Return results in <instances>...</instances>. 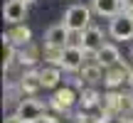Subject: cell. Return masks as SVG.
<instances>
[{
  "label": "cell",
  "mask_w": 133,
  "mask_h": 123,
  "mask_svg": "<svg viewBox=\"0 0 133 123\" xmlns=\"http://www.w3.org/2000/svg\"><path fill=\"white\" fill-rule=\"evenodd\" d=\"M64 27L69 32H86L91 27V8L89 5H71L64 12Z\"/></svg>",
  "instance_id": "1"
},
{
  "label": "cell",
  "mask_w": 133,
  "mask_h": 123,
  "mask_svg": "<svg viewBox=\"0 0 133 123\" xmlns=\"http://www.w3.org/2000/svg\"><path fill=\"white\" fill-rule=\"evenodd\" d=\"M5 37H8L15 47H27V44H32V32H30L27 25H12V27L5 32Z\"/></svg>",
  "instance_id": "12"
},
{
  "label": "cell",
  "mask_w": 133,
  "mask_h": 123,
  "mask_svg": "<svg viewBox=\"0 0 133 123\" xmlns=\"http://www.w3.org/2000/svg\"><path fill=\"white\" fill-rule=\"evenodd\" d=\"M69 37H71V32L64 27V22L49 27L44 32V52H64L69 47Z\"/></svg>",
  "instance_id": "3"
},
{
  "label": "cell",
  "mask_w": 133,
  "mask_h": 123,
  "mask_svg": "<svg viewBox=\"0 0 133 123\" xmlns=\"http://www.w3.org/2000/svg\"><path fill=\"white\" fill-rule=\"evenodd\" d=\"M104 44L106 42H104V32H101V27H94V25H91L86 32L79 35V47L84 49L86 54H96Z\"/></svg>",
  "instance_id": "6"
},
{
  "label": "cell",
  "mask_w": 133,
  "mask_h": 123,
  "mask_svg": "<svg viewBox=\"0 0 133 123\" xmlns=\"http://www.w3.org/2000/svg\"><path fill=\"white\" fill-rule=\"evenodd\" d=\"M126 123H133V118H128V121H126Z\"/></svg>",
  "instance_id": "24"
},
{
  "label": "cell",
  "mask_w": 133,
  "mask_h": 123,
  "mask_svg": "<svg viewBox=\"0 0 133 123\" xmlns=\"http://www.w3.org/2000/svg\"><path fill=\"white\" fill-rule=\"evenodd\" d=\"M84 49L79 47V44H69V47L64 49V52H59V69L64 71H81V66H84Z\"/></svg>",
  "instance_id": "5"
},
{
  "label": "cell",
  "mask_w": 133,
  "mask_h": 123,
  "mask_svg": "<svg viewBox=\"0 0 133 123\" xmlns=\"http://www.w3.org/2000/svg\"><path fill=\"white\" fill-rule=\"evenodd\" d=\"M128 84H131V89H133V69H131V76H128Z\"/></svg>",
  "instance_id": "22"
},
{
  "label": "cell",
  "mask_w": 133,
  "mask_h": 123,
  "mask_svg": "<svg viewBox=\"0 0 133 123\" xmlns=\"http://www.w3.org/2000/svg\"><path fill=\"white\" fill-rule=\"evenodd\" d=\"M81 81L86 84H96V81H104V66L99 62H91V64L81 66Z\"/></svg>",
  "instance_id": "14"
},
{
  "label": "cell",
  "mask_w": 133,
  "mask_h": 123,
  "mask_svg": "<svg viewBox=\"0 0 133 123\" xmlns=\"http://www.w3.org/2000/svg\"><path fill=\"white\" fill-rule=\"evenodd\" d=\"M131 108H133V101H131Z\"/></svg>",
  "instance_id": "26"
},
{
  "label": "cell",
  "mask_w": 133,
  "mask_h": 123,
  "mask_svg": "<svg viewBox=\"0 0 133 123\" xmlns=\"http://www.w3.org/2000/svg\"><path fill=\"white\" fill-rule=\"evenodd\" d=\"M22 3H27V5H30V3H35V0H22Z\"/></svg>",
  "instance_id": "23"
},
{
  "label": "cell",
  "mask_w": 133,
  "mask_h": 123,
  "mask_svg": "<svg viewBox=\"0 0 133 123\" xmlns=\"http://www.w3.org/2000/svg\"><path fill=\"white\" fill-rule=\"evenodd\" d=\"M131 57H133V47H131Z\"/></svg>",
  "instance_id": "25"
},
{
  "label": "cell",
  "mask_w": 133,
  "mask_h": 123,
  "mask_svg": "<svg viewBox=\"0 0 133 123\" xmlns=\"http://www.w3.org/2000/svg\"><path fill=\"white\" fill-rule=\"evenodd\" d=\"M15 116L22 123H39L44 121V104L37 99H22L15 106Z\"/></svg>",
  "instance_id": "2"
},
{
  "label": "cell",
  "mask_w": 133,
  "mask_h": 123,
  "mask_svg": "<svg viewBox=\"0 0 133 123\" xmlns=\"http://www.w3.org/2000/svg\"><path fill=\"white\" fill-rule=\"evenodd\" d=\"M128 118H123V116H104L101 123H126Z\"/></svg>",
  "instance_id": "19"
},
{
  "label": "cell",
  "mask_w": 133,
  "mask_h": 123,
  "mask_svg": "<svg viewBox=\"0 0 133 123\" xmlns=\"http://www.w3.org/2000/svg\"><path fill=\"white\" fill-rule=\"evenodd\" d=\"M79 101V96H76V91L71 89V86H64V89H57L52 96V106L57 111H62V113H66V111L74 108V104Z\"/></svg>",
  "instance_id": "9"
},
{
  "label": "cell",
  "mask_w": 133,
  "mask_h": 123,
  "mask_svg": "<svg viewBox=\"0 0 133 123\" xmlns=\"http://www.w3.org/2000/svg\"><path fill=\"white\" fill-rule=\"evenodd\" d=\"M91 10L101 17H111L123 12V0H91Z\"/></svg>",
  "instance_id": "10"
},
{
  "label": "cell",
  "mask_w": 133,
  "mask_h": 123,
  "mask_svg": "<svg viewBox=\"0 0 133 123\" xmlns=\"http://www.w3.org/2000/svg\"><path fill=\"white\" fill-rule=\"evenodd\" d=\"M3 17L10 25H22V20L27 17V3H22V0H5Z\"/></svg>",
  "instance_id": "7"
},
{
  "label": "cell",
  "mask_w": 133,
  "mask_h": 123,
  "mask_svg": "<svg viewBox=\"0 0 133 123\" xmlns=\"http://www.w3.org/2000/svg\"><path fill=\"white\" fill-rule=\"evenodd\" d=\"M20 89H22L25 94H37L39 89H44L42 79H39V71H35V69L25 71V74L20 76Z\"/></svg>",
  "instance_id": "13"
},
{
  "label": "cell",
  "mask_w": 133,
  "mask_h": 123,
  "mask_svg": "<svg viewBox=\"0 0 133 123\" xmlns=\"http://www.w3.org/2000/svg\"><path fill=\"white\" fill-rule=\"evenodd\" d=\"M109 35L114 39H118V42L133 39V15L126 12V10L121 15H116V17L111 20V25H109Z\"/></svg>",
  "instance_id": "4"
},
{
  "label": "cell",
  "mask_w": 133,
  "mask_h": 123,
  "mask_svg": "<svg viewBox=\"0 0 133 123\" xmlns=\"http://www.w3.org/2000/svg\"><path fill=\"white\" fill-rule=\"evenodd\" d=\"M15 59H17V47H15V44L3 35V69L8 71V69H10V64H12Z\"/></svg>",
  "instance_id": "16"
},
{
  "label": "cell",
  "mask_w": 133,
  "mask_h": 123,
  "mask_svg": "<svg viewBox=\"0 0 133 123\" xmlns=\"http://www.w3.org/2000/svg\"><path fill=\"white\" fill-rule=\"evenodd\" d=\"M94 62H99L104 69H109V66H114V64H118V62H121V52H118L116 44H109V42H106L104 47L94 54Z\"/></svg>",
  "instance_id": "11"
},
{
  "label": "cell",
  "mask_w": 133,
  "mask_h": 123,
  "mask_svg": "<svg viewBox=\"0 0 133 123\" xmlns=\"http://www.w3.org/2000/svg\"><path fill=\"white\" fill-rule=\"evenodd\" d=\"M39 79H42L44 89H54L62 81V69L59 66H44V69H39Z\"/></svg>",
  "instance_id": "15"
},
{
  "label": "cell",
  "mask_w": 133,
  "mask_h": 123,
  "mask_svg": "<svg viewBox=\"0 0 133 123\" xmlns=\"http://www.w3.org/2000/svg\"><path fill=\"white\" fill-rule=\"evenodd\" d=\"M101 99H104V96H99L94 89H86L79 101L84 104V108H94V106H101Z\"/></svg>",
  "instance_id": "17"
},
{
  "label": "cell",
  "mask_w": 133,
  "mask_h": 123,
  "mask_svg": "<svg viewBox=\"0 0 133 123\" xmlns=\"http://www.w3.org/2000/svg\"><path fill=\"white\" fill-rule=\"evenodd\" d=\"M128 76H131V69H128V64L121 59L118 64H114V66H109V69H104V84L109 86V89H116V86L123 84Z\"/></svg>",
  "instance_id": "8"
},
{
  "label": "cell",
  "mask_w": 133,
  "mask_h": 123,
  "mask_svg": "<svg viewBox=\"0 0 133 123\" xmlns=\"http://www.w3.org/2000/svg\"><path fill=\"white\" fill-rule=\"evenodd\" d=\"M123 10L133 15V0H123Z\"/></svg>",
  "instance_id": "20"
},
{
  "label": "cell",
  "mask_w": 133,
  "mask_h": 123,
  "mask_svg": "<svg viewBox=\"0 0 133 123\" xmlns=\"http://www.w3.org/2000/svg\"><path fill=\"white\" fill-rule=\"evenodd\" d=\"M17 59L22 62V64H35V62H37V49H35V44H27L22 52H17Z\"/></svg>",
  "instance_id": "18"
},
{
  "label": "cell",
  "mask_w": 133,
  "mask_h": 123,
  "mask_svg": "<svg viewBox=\"0 0 133 123\" xmlns=\"http://www.w3.org/2000/svg\"><path fill=\"white\" fill-rule=\"evenodd\" d=\"M5 123H22V121H20V118H17V116H15V113H12V116H8V118H5Z\"/></svg>",
  "instance_id": "21"
}]
</instances>
